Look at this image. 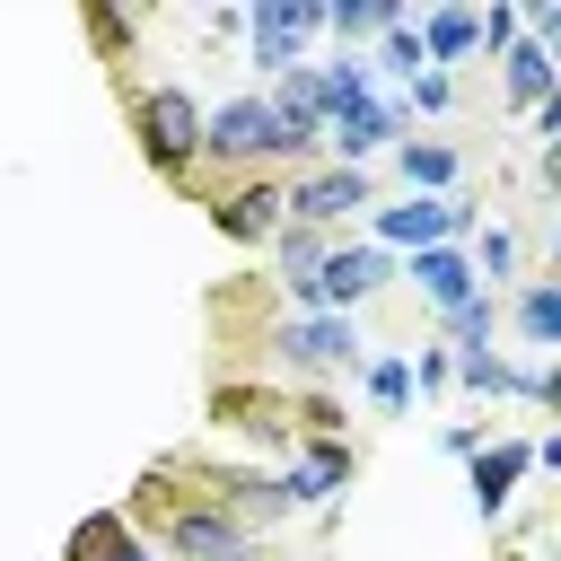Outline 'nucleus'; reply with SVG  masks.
I'll return each instance as SVG.
<instances>
[{
    "mask_svg": "<svg viewBox=\"0 0 561 561\" xmlns=\"http://www.w3.org/2000/svg\"><path fill=\"white\" fill-rule=\"evenodd\" d=\"M289 149H307V140L272 114V96H228V105H210V114H202V158L254 167V158H289Z\"/></svg>",
    "mask_w": 561,
    "mask_h": 561,
    "instance_id": "1",
    "label": "nucleus"
},
{
    "mask_svg": "<svg viewBox=\"0 0 561 561\" xmlns=\"http://www.w3.org/2000/svg\"><path fill=\"white\" fill-rule=\"evenodd\" d=\"M131 123H140V149H149V167L184 175V167L202 158V105H193L184 88H149V96L131 105Z\"/></svg>",
    "mask_w": 561,
    "mask_h": 561,
    "instance_id": "2",
    "label": "nucleus"
},
{
    "mask_svg": "<svg viewBox=\"0 0 561 561\" xmlns=\"http://www.w3.org/2000/svg\"><path fill=\"white\" fill-rule=\"evenodd\" d=\"M386 272H394V263H386L377 245H324V263H316V316H351Z\"/></svg>",
    "mask_w": 561,
    "mask_h": 561,
    "instance_id": "3",
    "label": "nucleus"
},
{
    "mask_svg": "<svg viewBox=\"0 0 561 561\" xmlns=\"http://www.w3.org/2000/svg\"><path fill=\"white\" fill-rule=\"evenodd\" d=\"M280 359L289 368H359L368 351H359L351 316H298V324H280Z\"/></svg>",
    "mask_w": 561,
    "mask_h": 561,
    "instance_id": "4",
    "label": "nucleus"
},
{
    "mask_svg": "<svg viewBox=\"0 0 561 561\" xmlns=\"http://www.w3.org/2000/svg\"><path fill=\"white\" fill-rule=\"evenodd\" d=\"M316 26H324L316 0H254V70H289Z\"/></svg>",
    "mask_w": 561,
    "mask_h": 561,
    "instance_id": "5",
    "label": "nucleus"
},
{
    "mask_svg": "<svg viewBox=\"0 0 561 561\" xmlns=\"http://www.w3.org/2000/svg\"><path fill=\"white\" fill-rule=\"evenodd\" d=\"M465 228H473V219H465L447 193H412L403 210H377V237H386V245H412V254H421V245H456Z\"/></svg>",
    "mask_w": 561,
    "mask_h": 561,
    "instance_id": "6",
    "label": "nucleus"
},
{
    "mask_svg": "<svg viewBox=\"0 0 561 561\" xmlns=\"http://www.w3.org/2000/svg\"><path fill=\"white\" fill-rule=\"evenodd\" d=\"M342 482H351V447H342V438H316L298 465L272 473V500H280V508H316V500H333Z\"/></svg>",
    "mask_w": 561,
    "mask_h": 561,
    "instance_id": "7",
    "label": "nucleus"
},
{
    "mask_svg": "<svg viewBox=\"0 0 561 561\" xmlns=\"http://www.w3.org/2000/svg\"><path fill=\"white\" fill-rule=\"evenodd\" d=\"M342 210H368V175H359V167H324V175H298V184H289V219H298V228H324V219H342Z\"/></svg>",
    "mask_w": 561,
    "mask_h": 561,
    "instance_id": "8",
    "label": "nucleus"
},
{
    "mask_svg": "<svg viewBox=\"0 0 561 561\" xmlns=\"http://www.w3.org/2000/svg\"><path fill=\"white\" fill-rule=\"evenodd\" d=\"M167 543H175L184 561H254V552H245V526H237L228 508H175Z\"/></svg>",
    "mask_w": 561,
    "mask_h": 561,
    "instance_id": "9",
    "label": "nucleus"
},
{
    "mask_svg": "<svg viewBox=\"0 0 561 561\" xmlns=\"http://www.w3.org/2000/svg\"><path fill=\"white\" fill-rule=\"evenodd\" d=\"M403 131V105H386V96H368V105H351V114H333L324 123V140L342 149V167H359V158H377L386 140Z\"/></svg>",
    "mask_w": 561,
    "mask_h": 561,
    "instance_id": "10",
    "label": "nucleus"
},
{
    "mask_svg": "<svg viewBox=\"0 0 561 561\" xmlns=\"http://www.w3.org/2000/svg\"><path fill=\"white\" fill-rule=\"evenodd\" d=\"M280 210H289V193H280V184H245V193H228L210 219H219L237 245H263V237H280Z\"/></svg>",
    "mask_w": 561,
    "mask_h": 561,
    "instance_id": "11",
    "label": "nucleus"
},
{
    "mask_svg": "<svg viewBox=\"0 0 561 561\" xmlns=\"http://www.w3.org/2000/svg\"><path fill=\"white\" fill-rule=\"evenodd\" d=\"M526 465H535V447H526V438H500V447H473V508H482V517H500Z\"/></svg>",
    "mask_w": 561,
    "mask_h": 561,
    "instance_id": "12",
    "label": "nucleus"
},
{
    "mask_svg": "<svg viewBox=\"0 0 561 561\" xmlns=\"http://www.w3.org/2000/svg\"><path fill=\"white\" fill-rule=\"evenodd\" d=\"M412 280L430 289V307L447 316V307H465V298H482V280H473V263L456 254V245H421L412 254Z\"/></svg>",
    "mask_w": 561,
    "mask_h": 561,
    "instance_id": "13",
    "label": "nucleus"
},
{
    "mask_svg": "<svg viewBox=\"0 0 561 561\" xmlns=\"http://www.w3.org/2000/svg\"><path fill=\"white\" fill-rule=\"evenodd\" d=\"M412 35H421V61H430V70H447V61H465V53H473L482 18H473V9H430Z\"/></svg>",
    "mask_w": 561,
    "mask_h": 561,
    "instance_id": "14",
    "label": "nucleus"
},
{
    "mask_svg": "<svg viewBox=\"0 0 561 561\" xmlns=\"http://www.w3.org/2000/svg\"><path fill=\"white\" fill-rule=\"evenodd\" d=\"M316 96H324V123H333V114H351V105H368V96H377V70H368L359 53H342V61H324V70H316Z\"/></svg>",
    "mask_w": 561,
    "mask_h": 561,
    "instance_id": "15",
    "label": "nucleus"
},
{
    "mask_svg": "<svg viewBox=\"0 0 561 561\" xmlns=\"http://www.w3.org/2000/svg\"><path fill=\"white\" fill-rule=\"evenodd\" d=\"M500 70H508V105H543V96H552V79H561L543 44H508V53H500Z\"/></svg>",
    "mask_w": 561,
    "mask_h": 561,
    "instance_id": "16",
    "label": "nucleus"
},
{
    "mask_svg": "<svg viewBox=\"0 0 561 561\" xmlns=\"http://www.w3.org/2000/svg\"><path fill=\"white\" fill-rule=\"evenodd\" d=\"M403 18V0H324V26L342 35V44H359V35H386Z\"/></svg>",
    "mask_w": 561,
    "mask_h": 561,
    "instance_id": "17",
    "label": "nucleus"
},
{
    "mask_svg": "<svg viewBox=\"0 0 561 561\" xmlns=\"http://www.w3.org/2000/svg\"><path fill=\"white\" fill-rule=\"evenodd\" d=\"M394 167L412 175V193H447V184H456V149H447V140H403Z\"/></svg>",
    "mask_w": 561,
    "mask_h": 561,
    "instance_id": "18",
    "label": "nucleus"
},
{
    "mask_svg": "<svg viewBox=\"0 0 561 561\" xmlns=\"http://www.w3.org/2000/svg\"><path fill=\"white\" fill-rule=\"evenodd\" d=\"M359 377H368V403H377V412H412V359H403V351L359 359Z\"/></svg>",
    "mask_w": 561,
    "mask_h": 561,
    "instance_id": "19",
    "label": "nucleus"
},
{
    "mask_svg": "<svg viewBox=\"0 0 561 561\" xmlns=\"http://www.w3.org/2000/svg\"><path fill=\"white\" fill-rule=\"evenodd\" d=\"M517 333H526L535 351H552V342H561V289H552V280H535V289L517 298Z\"/></svg>",
    "mask_w": 561,
    "mask_h": 561,
    "instance_id": "20",
    "label": "nucleus"
},
{
    "mask_svg": "<svg viewBox=\"0 0 561 561\" xmlns=\"http://www.w3.org/2000/svg\"><path fill=\"white\" fill-rule=\"evenodd\" d=\"M456 377H465L473 394H508V359H500L491 342H482V351H465V359H456Z\"/></svg>",
    "mask_w": 561,
    "mask_h": 561,
    "instance_id": "21",
    "label": "nucleus"
},
{
    "mask_svg": "<svg viewBox=\"0 0 561 561\" xmlns=\"http://www.w3.org/2000/svg\"><path fill=\"white\" fill-rule=\"evenodd\" d=\"M377 44H386V70H403V79H412V70H430V61H421V35H412V18H394Z\"/></svg>",
    "mask_w": 561,
    "mask_h": 561,
    "instance_id": "22",
    "label": "nucleus"
},
{
    "mask_svg": "<svg viewBox=\"0 0 561 561\" xmlns=\"http://www.w3.org/2000/svg\"><path fill=\"white\" fill-rule=\"evenodd\" d=\"M447 96H456L447 70H412V79H403V105H421V114H447Z\"/></svg>",
    "mask_w": 561,
    "mask_h": 561,
    "instance_id": "23",
    "label": "nucleus"
},
{
    "mask_svg": "<svg viewBox=\"0 0 561 561\" xmlns=\"http://www.w3.org/2000/svg\"><path fill=\"white\" fill-rule=\"evenodd\" d=\"M447 333H456L465 351H482V342H491V298H465V307H447Z\"/></svg>",
    "mask_w": 561,
    "mask_h": 561,
    "instance_id": "24",
    "label": "nucleus"
},
{
    "mask_svg": "<svg viewBox=\"0 0 561 561\" xmlns=\"http://www.w3.org/2000/svg\"><path fill=\"white\" fill-rule=\"evenodd\" d=\"M114 535H123V517H88V526L70 535V561H96V552H105Z\"/></svg>",
    "mask_w": 561,
    "mask_h": 561,
    "instance_id": "25",
    "label": "nucleus"
},
{
    "mask_svg": "<svg viewBox=\"0 0 561 561\" xmlns=\"http://www.w3.org/2000/svg\"><path fill=\"white\" fill-rule=\"evenodd\" d=\"M526 26H535L526 44H543V53H552V44H561V0H526Z\"/></svg>",
    "mask_w": 561,
    "mask_h": 561,
    "instance_id": "26",
    "label": "nucleus"
},
{
    "mask_svg": "<svg viewBox=\"0 0 561 561\" xmlns=\"http://www.w3.org/2000/svg\"><path fill=\"white\" fill-rule=\"evenodd\" d=\"M508 44H517V9H491L482 35H473V53H508Z\"/></svg>",
    "mask_w": 561,
    "mask_h": 561,
    "instance_id": "27",
    "label": "nucleus"
},
{
    "mask_svg": "<svg viewBox=\"0 0 561 561\" xmlns=\"http://www.w3.org/2000/svg\"><path fill=\"white\" fill-rule=\"evenodd\" d=\"M482 272H491V280H508V272H517V237H508V228H491V237H482Z\"/></svg>",
    "mask_w": 561,
    "mask_h": 561,
    "instance_id": "28",
    "label": "nucleus"
},
{
    "mask_svg": "<svg viewBox=\"0 0 561 561\" xmlns=\"http://www.w3.org/2000/svg\"><path fill=\"white\" fill-rule=\"evenodd\" d=\"M412 377H421V386H447V377H456V359H447V351H421V359H412Z\"/></svg>",
    "mask_w": 561,
    "mask_h": 561,
    "instance_id": "29",
    "label": "nucleus"
},
{
    "mask_svg": "<svg viewBox=\"0 0 561 561\" xmlns=\"http://www.w3.org/2000/svg\"><path fill=\"white\" fill-rule=\"evenodd\" d=\"M96 561H149V552H140V543H123V535H114V543H105V552H96Z\"/></svg>",
    "mask_w": 561,
    "mask_h": 561,
    "instance_id": "30",
    "label": "nucleus"
}]
</instances>
